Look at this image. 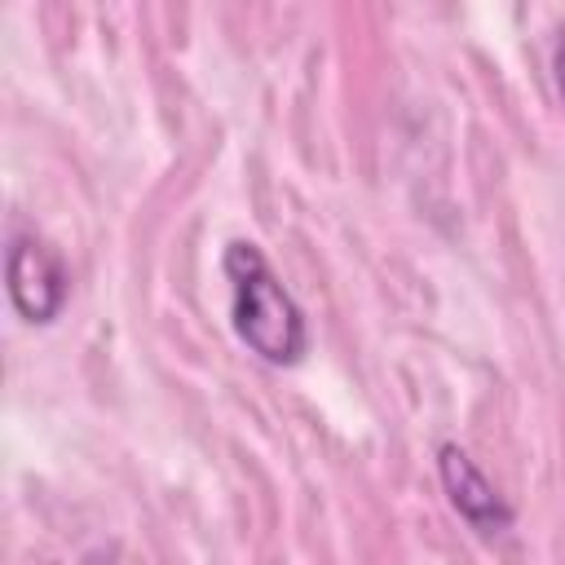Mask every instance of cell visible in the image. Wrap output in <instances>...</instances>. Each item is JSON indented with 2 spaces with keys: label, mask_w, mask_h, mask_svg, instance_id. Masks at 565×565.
I'll list each match as a JSON object with an SVG mask.
<instances>
[{
  "label": "cell",
  "mask_w": 565,
  "mask_h": 565,
  "mask_svg": "<svg viewBox=\"0 0 565 565\" xmlns=\"http://www.w3.org/2000/svg\"><path fill=\"white\" fill-rule=\"evenodd\" d=\"M4 278H9V300H13V309H18L31 327L53 322V318L62 313V305H66V291H71L66 260H62L57 247H49L40 234H13V238H9Z\"/></svg>",
  "instance_id": "cell-2"
},
{
  "label": "cell",
  "mask_w": 565,
  "mask_h": 565,
  "mask_svg": "<svg viewBox=\"0 0 565 565\" xmlns=\"http://www.w3.org/2000/svg\"><path fill=\"white\" fill-rule=\"evenodd\" d=\"M437 477L446 486L450 508L477 530V534H499L512 525V508L499 494V486L481 472V463L459 446V441H441L437 450Z\"/></svg>",
  "instance_id": "cell-3"
},
{
  "label": "cell",
  "mask_w": 565,
  "mask_h": 565,
  "mask_svg": "<svg viewBox=\"0 0 565 565\" xmlns=\"http://www.w3.org/2000/svg\"><path fill=\"white\" fill-rule=\"evenodd\" d=\"M230 282V322L234 335L269 366H296L309 353V322L296 296L282 287L274 265L252 238H234L221 256Z\"/></svg>",
  "instance_id": "cell-1"
},
{
  "label": "cell",
  "mask_w": 565,
  "mask_h": 565,
  "mask_svg": "<svg viewBox=\"0 0 565 565\" xmlns=\"http://www.w3.org/2000/svg\"><path fill=\"white\" fill-rule=\"evenodd\" d=\"M552 75H556V93H561V106H565V26L556 31V49H552Z\"/></svg>",
  "instance_id": "cell-4"
}]
</instances>
